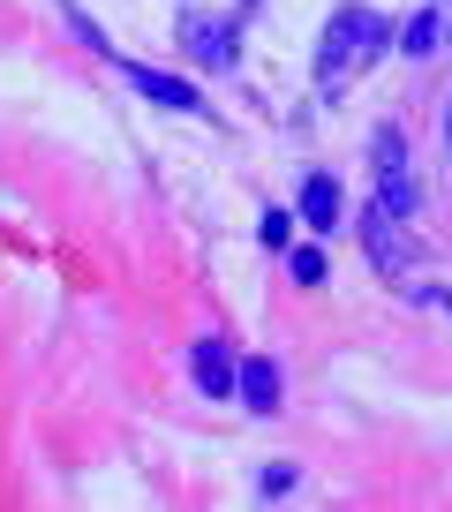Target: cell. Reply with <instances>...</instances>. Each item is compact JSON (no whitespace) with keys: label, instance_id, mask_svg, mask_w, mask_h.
<instances>
[{"label":"cell","instance_id":"obj_8","mask_svg":"<svg viewBox=\"0 0 452 512\" xmlns=\"http://www.w3.org/2000/svg\"><path fill=\"white\" fill-rule=\"evenodd\" d=\"M302 219L317 226V234H324V226H339V181L332 174H309L302 181Z\"/></svg>","mask_w":452,"mask_h":512},{"label":"cell","instance_id":"obj_10","mask_svg":"<svg viewBox=\"0 0 452 512\" xmlns=\"http://www.w3.org/2000/svg\"><path fill=\"white\" fill-rule=\"evenodd\" d=\"M294 279H302V287H317V279H324V249H294Z\"/></svg>","mask_w":452,"mask_h":512},{"label":"cell","instance_id":"obj_4","mask_svg":"<svg viewBox=\"0 0 452 512\" xmlns=\"http://www.w3.org/2000/svg\"><path fill=\"white\" fill-rule=\"evenodd\" d=\"M234 347H226V339H196L189 347V377L204 384V400H234Z\"/></svg>","mask_w":452,"mask_h":512},{"label":"cell","instance_id":"obj_1","mask_svg":"<svg viewBox=\"0 0 452 512\" xmlns=\"http://www.w3.org/2000/svg\"><path fill=\"white\" fill-rule=\"evenodd\" d=\"M377 53H385V16L377 8H339L332 23H324V53H317V76L324 83H339L347 68H370Z\"/></svg>","mask_w":452,"mask_h":512},{"label":"cell","instance_id":"obj_5","mask_svg":"<svg viewBox=\"0 0 452 512\" xmlns=\"http://www.w3.org/2000/svg\"><path fill=\"white\" fill-rule=\"evenodd\" d=\"M362 241H370V256L385 264V272H407V234H400V211L362 204Z\"/></svg>","mask_w":452,"mask_h":512},{"label":"cell","instance_id":"obj_2","mask_svg":"<svg viewBox=\"0 0 452 512\" xmlns=\"http://www.w3.org/2000/svg\"><path fill=\"white\" fill-rule=\"evenodd\" d=\"M370 166H377V189H385V211H400V219H415L422 211V181L407 174V136L400 128H370Z\"/></svg>","mask_w":452,"mask_h":512},{"label":"cell","instance_id":"obj_3","mask_svg":"<svg viewBox=\"0 0 452 512\" xmlns=\"http://www.w3.org/2000/svg\"><path fill=\"white\" fill-rule=\"evenodd\" d=\"M174 38H181V53H189L196 68H234V23H226V16H204V8H189Z\"/></svg>","mask_w":452,"mask_h":512},{"label":"cell","instance_id":"obj_7","mask_svg":"<svg viewBox=\"0 0 452 512\" xmlns=\"http://www.w3.org/2000/svg\"><path fill=\"white\" fill-rule=\"evenodd\" d=\"M121 83H136V91H144L151 106H181V113H196V106H204V98H196L181 76H159V68H144V61H121Z\"/></svg>","mask_w":452,"mask_h":512},{"label":"cell","instance_id":"obj_6","mask_svg":"<svg viewBox=\"0 0 452 512\" xmlns=\"http://www.w3.org/2000/svg\"><path fill=\"white\" fill-rule=\"evenodd\" d=\"M234 400H242L249 415H272V407H279V362L242 354V369H234Z\"/></svg>","mask_w":452,"mask_h":512},{"label":"cell","instance_id":"obj_11","mask_svg":"<svg viewBox=\"0 0 452 512\" xmlns=\"http://www.w3.org/2000/svg\"><path fill=\"white\" fill-rule=\"evenodd\" d=\"M287 234H294L287 211H264V241H272V249H287Z\"/></svg>","mask_w":452,"mask_h":512},{"label":"cell","instance_id":"obj_9","mask_svg":"<svg viewBox=\"0 0 452 512\" xmlns=\"http://www.w3.org/2000/svg\"><path fill=\"white\" fill-rule=\"evenodd\" d=\"M400 46H407V53H415V61H422V53H430V46H437V16H430V8H422V16H415V23H407V31H400Z\"/></svg>","mask_w":452,"mask_h":512}]
</instances>
